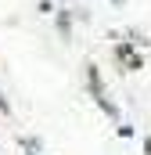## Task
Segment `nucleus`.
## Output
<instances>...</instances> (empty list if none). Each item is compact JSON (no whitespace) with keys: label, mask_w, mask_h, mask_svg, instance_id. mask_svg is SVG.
I'll return each instance as SVG.
<instances>
[{"label":"nucleus","mask_w":151,"mask_h":155,"mask_svg":"<svg viewBox=\"0 0 151 155\" xmlns=\"http://www.w3.org/2000/svg\"><path fill=\"white\" fill-rule=\"evenodd\" d=\"M90 87H94V97H97V105H101L108 116H115V105L104 97V87H101V76H97V69H90Z\"/></svg>","instance_id":"obj_1"},{"label":"nucleus","mask_w":151,"mask_h":155,"mask_svg":"<svg viewBox=\"0 0 151 155\" xmlns=\"http://www.w3.org/2000/svg\"><path fill=\"white\" fill-rule=\"evenodd\" d=\"M148 155H151V141H148Z\"/></svg>","instance_id":"obj_2"}]
</instances>
